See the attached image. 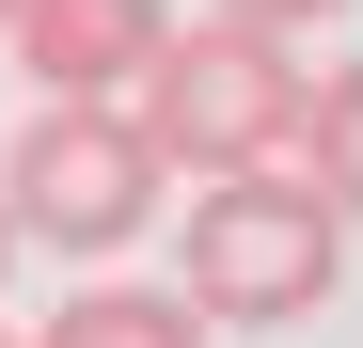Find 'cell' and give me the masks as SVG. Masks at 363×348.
Here are the masks:
<instances>
[{
    "instance_id": "6da1fadb",
    "label": "cell",
    "mask_w": 363,
    "mask_h": 348,
    "mask_svg": "<svg viewBox=\"0 0 363 348\" xmlns=\"http://www.w3.org/2000/svg\"><path fill=\"white\" fill-rule=\"evenodd\" d=\"M332 285H347V222L316 206V174H300V158L190 190V238H174V301H190L206 332H300Z\"/></svg>"
},
{
    "instance_id": "277c9868",
    "label": "cell",
    "mask_w": 363,
    "mask_h": 348,
    "mask_svg": "<svg viewBox=\"0 0 363 348\" xmlns=\"http://www.w3.org/2000/svg\"><path fill=\"white\" fill-rule=\"evenodd\" d=\"M16 64H32V111H127V80L158 64L174 0H16Z\"/></svg>"
},
{
    "instance_id": "9c48e42d",
    "label": "cell",
    "mask_w": 363,
    "mask_h": 348,
    "mask_svg": "<svg viewBox=\"0 0 363 348\" xmlns=\"http://www.w3.org/2000/svg\"><path fill=\"white\" fill-rule=\"evenodd\" d=\"M0 16H16V0H0Z\"/></svg>"
},
{
    "instance_id": "30bf717a",
    "label": "cell",
    "mask_w": 363,
    "mask_h": 348,
    "mask_svg": "<svg viewBox=\"0 0 363 348\" xmlns=\"http://www.w3.org/2000/svg\"><path fill=\"white\" fill-rule=\"evenodd\" d=\"M0 348H16V332H0Z\"/></svg>"
},
{
    "instance_id": "52a82bcc",
    "label": "cell",
    "mask_w": 363,
    "mask_h": 348,
    "mask_svg": "<svg viewBox=\"0 0 363 348\" xmlns=\"http://www.w3.org/2000/svg\"><path fill=\"white\" fill-rule=\"evenodd\" d=\"M206 16H237V32H269V48H300V16H332V0H206Z\"/></svg>"
},
{
    "instance_id": "ba28073f",
    "label": "cell",
    "mask_w": 363,
    "mask_h": 348,
    "mask_svg": "<svg viewBox=\"0 0 363 348\" xmlns=\"http://www.w3.org/2000/svg\"><path fill=\"white\" fill-rule=\"evenodd\" d=\"M0 285H16V222H0Z\"/></svg>"
},
{
    "instance_id": "5b68a950",
    "label": "cell",
    "mask_w": 363,
    "mask_h": 348,
    "mask_svg": "<svg viewBox=\"0 0 363 348\" xmlns=\"http://www.w3.org/2000/svg\"><path fill=\"white\" fill-rule=\"evenodd\" d=\"M16 348H206V317L174 301V285H79L48 332H16Z\"/></svg>"
},
{
    "instance_id": "3957f363",
    "label": "cell",
    "mask_w": 363,
    "mask_h": 348,
    "mask_svg": "<svg viewBox=\"0 0 363 348\" xmlns=\"http://www.w3.org/2000/svg\"><path fill=\"white\" fill-rule=\"evenodd\" d=\"M0 222H16V254H127L158 222V158L127 111H32L16 143H0Z\"/></svg>"
},
{
    "instance_id": "7a4b0ae2",
    "label": "cell",
    "mask_w": 363,
    "mask_h": 348,
    "mask_svg": "<svg viewBox=\"0 0 363 348\" xmlns=\"http://www.w3.org/2000/svg\"><path fill=\"white\" fill-rule=\"evenodd\" d=\"M127 127H143L158 174H206V190L269 174V158H300V48L237 32V16H174L158 64L127 80Z\"/></svg>"
},
{
    "instance_id": "8992f818",
    "label": "cell",
    "mask_w": 363,
    "mask_h": 348,
    "mask_svg": "<svg viewBox=\"0 0 363 348\" xmlns=\"http://www.w3.org/2000/svg\"><path fill=\"white\" fill-rule=\"evenodd\" d=\"M300 174H316L332 222H363V64H332L316 95H300Z\"/></svg>"
}]
</instances>
